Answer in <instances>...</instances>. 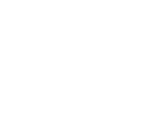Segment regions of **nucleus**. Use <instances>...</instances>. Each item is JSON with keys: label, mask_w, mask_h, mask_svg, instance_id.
<instances>
[]
</instances>
